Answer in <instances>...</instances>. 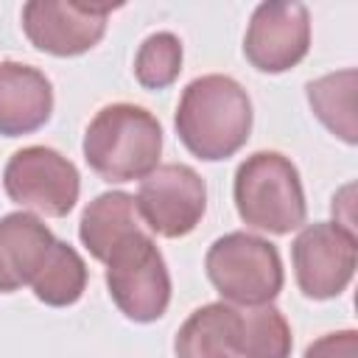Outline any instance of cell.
<instances>
[{
  "instance_id": "6da1fadb",
  "label": "cell",
  "mask_w": 358,
  "mask_h": 358,
  "mask_svg": "<svg viewBox=\"0 0 358 358\" xmlns=\"http://www.w3.org/2000/svg\"><path fill=\"white\" fill-rule=\"evenodd\" d=\"M173 126L193 157L204 162L229 159L249 140L252 101L232 76H199L182 90Z\"/></svg>"
},
{
  "instance_id": "7a4b0ae2",
  "label": "cell",
  "mask_w": 358,
  "mask_h": 358,
  "mask_svg": "<svg viewBox=\"0 0 358 358\" xmlns=\"http://www.w3.org/2000/svg\"><path fill=\"white\" fill-rule=\"evenodd\" d=\"M84 159L109 185L145 179L162 154L159 120L137 103H109L84 131Z\"/></svg>"
},
{
  "instance_id": "3957f363",
  "label": "cell",
  "mask_w": 358,
  "mask_h": 358,
  "mask_svg": "<svg viewBox=\"0 0 358 358\" xmlns=\"http://www.w3.org/2000/svg\"><path fill=\"white\" fill-rule=\"evenodd\" d=\"M232 199L241 221L268 235H288L308 215L299 171L280 151L249 154L235 171Z\"/></svg>"
},
{
  "instance_id": "277c9868",
  "label": "cell",
  "mask_w": 358,
  "mask_h": 358,
  "mask_svg": "<svg viewBox=\"0 0 358 358\" xmlns=\"http://www.w3.org/2000/svg\"><path fill=\"white\" fill-rule=\"evenodd\" d=\"M204 271L224 302L243 308L274 302L285 282L277 246L243 229L227 232L210 243Z\"/></svg>"
},
{
  "instance_id": "5b68a950",
  "label": "cell",
  "mask_w": 358,
  "mask_h": 358,
  "mask_svg": "<svg viewBox=\"0 0 358 358\" xmlns=\"http://www.w3.org/2000/svg\"><path fill=\"white\" fill-rule=\"evenodd\" d=\"M103 266L109 296L126 319L148 324L165 316L171 305V274L159 246L145 229L117 243Z\"/></svg>"
},
{
  "instance_id": "8992f818",
  "label": "cell",
  "mask_w": 358,
  "mask_h": 358,
  "mask_svg": "<svg viewBox=\"0 0 358 358\" xmlns=\"http://www.w3.org/2000/svg\"><path fill=\"white\" fill-rule=\"evenodd\" d=\"M3 190L22 210L64 218L81 193L78 168L50 145H25L3 168Z\"/></svg>"
},
{
  "instance_id": "52a82bcc",
  "label": "cell",
  "mask_w": 358,
  "mask_h": 358,
  "mask_svg": "<svg viewBox=\"0 0 358 358\" xmlns=\"http://www.w3.org/2000/svg\"><path fill=\"white\" fill-rule=\"evenodd\" d=\"M134 204L148 232L159 238H185L207 213V185L196 168L165 162L140 179Z\"/></svg>"
},
{
  "instance_id": "ba28073f",
  "label": "cell",
  "mask_w": 358,
  "mask_h": 358,
  "mask_svg": "<svg viewBox=\"0 0 358 358\" xmlns=\"http://www.w3.org/2000/svg\"><path fill=\"white\" fill-rule=\"evenodd\" d=\"M291 263L308 299H336L352 282L358 238L336 221L308 224L291 243Z\"/></svg>"
},
{
  "instance_id": "9c48e42d",
  "label": "cell",
  "mask_w": 358,
  "mask_h": 358,
  "mask_svg": "<svg viewBox=\"0 0 358 358\" xmlns=\"http://www.w3.org/2000/svg\"><path fill=\"white\" fill-rule=\"evenodd\" d=\"M115 8L120 6L81 0H31L22 6V31L36 50L70 59L92 50L103 39L106 20Z\"/></svg>"
},
{
  "instance_id": "30bf717a",
  "label": "cell",
  "mask_w": 358,
  "mask_h": 358,
  "mask_svg": "<svg viewBox=\"0 0 358 358\" xmlns=\"http://www.w3.org/2000/svg\"><path fill=\"white\" fill-rule=\"evenodd\" d=\"M310 50V14L296 0H268L252 11L243 56L260 73H285Z\"/></svg>"
},
{
  "instance_id": "8fae6325",
  "label": "cell",
  "mask_w": 358,
  "mask_h": 358,
  "mask_svg": "<svg viewBox=\"0 0 358 358\" xmlns=\"http://www.w3.org/2000/svg\"><path fill=\"white\" fill-rule=\"evenodd\" d=\"M53 115L50 78L22 62H0V134L22 137L42 129Z\"/></svg>"
},
{
  "instance_id": "7c38bea8",
  "label": "cell",
  "mask_w": 358,
  "mask_h": 358,
  "mask_svg": "<svg viewBox=\"0 0 358 358\" xmlns=\"http://www.w3.org/2000/svg\"><path fill=\"white\" fill-rule=\"evenodd\" d=\"M53 232L34 213H8L0 218V294H14L31 285L39 274L50 246Z\"/></svg>"
},
{
  "instance_id": "4fadbf2b",
  "label": "cell",
  "mask_w": 358,
  "mask_h": 358,
  "mask_svg": "<svg viewBox=\"0 0 358 358\" xmlns=\"http://www.w3.org/2000/svg\"><path fill=\"white\" fill-rule=\"evenodd\" d=\"M241 310L229 302L196 308L173 338L176 358H241Z\"/></svg>"
},
{
  "instance_id": "5bb4252c",
  "label": "cell",
  "mask_w": 358,
  "mask_h": 358,
  "mask_svg": "<svg viewBox=\"0 0 358 358\" xmlns=\"http://www.w3.org/2000/svg\"><path fill=\"white\" fill-rule=\"evenodd\" d=\"M143 232V221L134 196L126 190H106L95 196L78 221V238L95 260H106L109 252L126 238Z\"/></svg>"
},
{
  "instance_id": "9a60e30c",
  "label": "cell",
  "mask_w": 358,
  "mask_h": 358,
  "mask_svg": "<svg viewBox=\"0 0 358 358\" xmlns=\"http://www.w3.org/2000/svg\"><path fill=\"white\" fill-rule=\"evenodd\" d=\"M355 78L358 73L352 67L322 76L316 81H308L305 92H308V103L313 109V115L344 143L355 145L358 134H355Z\"/></svg>"
},
{
  "instance_id": "2e32d148",
  "label": "cell",
  "mask_w": 358,
  "mask_h": 358,
  "mask_svg": "<svg viewBox=\"0 0 358 358\" xmlns=\"http://www.w3.org/2000/svg\"><path fill=\"white\" fill-rule=\"evenodd\" d=\"M87 263L84 257L67 243V241H56L39 268V274L34 277L31 288L34 296L50 308H67L76 305L81 299V294L87 291Z\"/></svg>"
},
{
  "instance_id": "e0dca14e",
  "label": "cell",
  "mask_w": 358,
  "mask_h": 358,
  "mask_svg": "<svg viewBox=\"0 0 358 358\" xmlns=\"http://www.w3.org/2000/svg\"><path fill=\"white\" fill-rule=\"evenodd\" d=\"M291 327L280 308L257 305L241 310V358H291Z\"/></svg>"
},
{
  "instance_id": "ac0fdd59",
  "label": "cell",
  "mask_w": 358,
  "mask_h": 358,
  "mask_svg": "<svg viewBox=\"0 0 358 358\" xmlns=\"http://www.w3.org/2000/svg\"><path fill=\"white\" fill-rule=\"evenodd\" d=\"M182 73V42L171 31L145 36L134 56V78L145 90H165Z\"/></svg>"
},
{
  "instance_id": "d6986e66",
  "label": "cell",
  "mask_w": 358,
  "mask_h": 358,
  "mask_svg": "<svg viewBox=\"0 0 358 358\" xmlns=\"http://www.w3.org/2000/svg\"><path fill=\"white\" fill-rule=\"evenodd\" d=\"M302 358H358V330H336L324 333L308 344Z\"/></svg>"
}]
</instances>
